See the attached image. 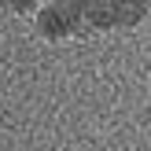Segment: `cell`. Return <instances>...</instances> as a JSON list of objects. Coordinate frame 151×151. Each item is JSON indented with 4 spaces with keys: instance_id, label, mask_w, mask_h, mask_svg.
Segmentation results:
<instances>
[{
    "instance_id": "3",
    "label": "cell",
    "mask_w": 151,
    "mask_h": 151,
    "mask_svg": "<svg viewBox=\"0 0 151 151\" xmlns=\"http://www.w3.org/2000/svg\"><path fill=\"white\" fill-rule=\"evenodd\" d=\"M0 15H7V4H4V0H0Z\"/></svg>"
},
{
    "instance_id": "2",
    "label": "cell",
    "mask_w": 151,
    "mask_h": 151,
    "mask_svg": "<svg viewBox=\"0 0 151 151\" xmlns=\"http://www.w3.org/2000/svg\"><path fill=\"white\" fill-rule=\"evenodd\" d=\"M33 29L41 41H66L85 29L81 19V0H52V4H37L33 11Z\"/></svg>"
},
{
    "instance_id": "1",
    "label": "cell",
    "mask_w": 151,
    "mask_h": 151,
    "mask_svg": "<svg viewBox=\"0 0 151 151\" xmlns=\"http://www.w3.org/2000/svg\"><path fill=\"white\" fill-rule=\"evenodd\" d=\"M81 19L88 29H133L147 19V4L137 0H81Z\"/></svg>"
}]
</instances>
